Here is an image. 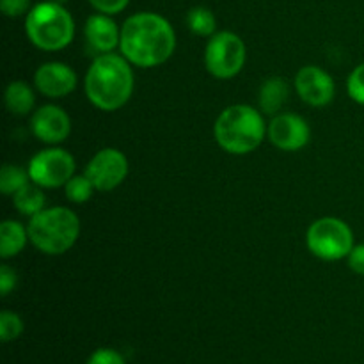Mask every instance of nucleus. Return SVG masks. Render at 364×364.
Wrapping results in <instances>:
<instances>
[{"label": "nucleus", "mask_w": 364, "mask_h": 364, "mask_svg": "<svg viewBox=\"0 0 364 364\" xmlns=\"http://www.w3.org/2000/svg\"><path fill=\"white\" fill-rule=\"evenodd\" d=\"M31 130L38 141L57 146L71 134V119L64 109L57 105H43L31 117Z\"/></svg>", "instance_id": "obj_11"}, {"label": "nucleus", "mask_w": 364, "mask_h": 364, "mask_svg": "<svg viewBox=\"0 0 364 364\" xmlns=\"http://www.w3.org/2000/svg\"><path fill=\"white\" fill-rule=\"evenodd\" d=\"M295 89L302 102L311 107H323L333 102L336 85L333 77L320 66H304L295 75Z\"/></svg>", "instance_id": "obj_12"}, {"label": "nucleus", "mask_w": 364, "mask_h": 364, "mask_svg": "<svg viewBox=\"0 0 364 364\" xmlns=\"http://www.w3.org/2000/svg\"><path fill=\"white\" fill-rule=\"evenodd\" d=\"M87 364H127L124 358L114 348H98L87 359Z\"/></svg>", "instance_id": "obj_24"}, {"label": "nucleus", "mask_w": 364, "mask_h": 364, "mask_svg": "<svg viewBox=\"0 0 364 364\" xmlns=\"http://www.w3.org/2000/svg\"><path fill=\"white\" fill-rule=\"evenodd\" d=\"M50 2H55V4H63V6H64V4H66V2H68V0H50Z\"/></svg>", "instance_id": "obj_29"}, {"label": "nucleus", "mask_w": 364, "mask_h": 364, "mask_svg": "<svg viewBox=\"0 0 364 364\" xmlns=\"http://www.w3.org/2000/svg\"><path fill=\"white\" fill-rule=\"evenodd\" d=\"M31 181L43 188L64 187L75 176V159L63 148L38 151L28 162Z\"/></svg>", "instance_id": "obj_8"}, {"label": "nucleus", "mask_w": 364, "mask_h": 364, "mask_svg": "<svg viewBox=\"0 0 364 364\" xmlns=\"http://www.w3.org/2000/svg\"><path fill=\"white\" fill-rule=\"evenodd\" d=\"M25 34L36 48L57 52L73 41V16L63 4L50 0L36 4L25 18Z\"/></svg>", "instance_id": "obj_5"}, {"label": "nucleus", "mask_w": 364, "mask_h": 364, "mask_svg": "<svg viewBox=\"0 0 364 364\" xmlns=\"http://www.w3.org/2000/svg\"><path fill=\"white\" fill-rule=\"evenodd\" d=\"M288 84L281 77H270L259 87V109L263 114L276 116L288 100Z\"/></svg>", "instance_id": "obj_16"}, {"label": "nucleus", "mask_w": 364, "mask_h": 364, "mask_svg": "<svg viewBox=\"0 0 364 364\" xmlns=\"http://www.w3.org/2000/svg\"><path fill=\"white\" fill-rule=\"evenodd\" d=\"M95 185L89 180L85 174L80 176H73L66 185H64V192H66L68 201L75 203V205H82V203H87L89 199L95 194Z\"/></svg>", "instance_id": "obj_21"}, {"label": "nucleus", "mask_w": 364, "mask_h": 364, "mask_svg": "<svg viewBox=\"0 0 364 364\" xmlns=\"http://www.w3.org/2000/svg\"><path fill=\"white\" fill-rule=\"evenodd\" d=\"M91 6L95 7L98 13L103 14H117L124 11L130 0H89Z\"/></svg>", "instance_id": "obj_26"}, {"label": "nucleus", "mask_w": 364, "mask_h": 364, "mask_svg": "<svg viewBox=\"0 0 364 364\" xmlns=\"http://www.w3.org/2000/svg\"><path fill=\"white\" fill-rule=\"evenodd\" d=\"M347 92L355 103L364 105V63L355 66L347 78Z\"/></svg>", "instance_id": "obj_23"}, {"label": "nucleus", "mask_w": 364, "mask_h": 364, "mask_svg": "<svg viewBox=\"0 0 364 364\" xmlns=\"http://www.w3.org/2000/svg\"><path fill=\"white\" fill-rule=\"evenodd\" d=\"M34 85L46 98H66L77 87V73L64 63H45L36 70Z\"/></svg>", "instance_id": "obj_13"}, {"label": "nucleus", "mask_w": 364, "mask_h": 364, "mask_svg": "<svg viewBox=\"0 0 364 364\" xmlns=\"http://www.w3.org/2000/svg\"><path fill=\"white\" fill-rule=\"evenodd\" d=\"M85 43L95 55L112 53L121 41V28H117L116 21L110 14H91L84 27Z\"/></svg>", "instance_id": "obj_14"}, {"label": "nucleus", "mask_w": 364, "mask_h": 364, "mask_svg": "<svg viewBox=\"0 0 364 364\" xmlns=\"http://www.w3.org/2000/svg\"><path fill=\"white\" fill-rule=\"evenodd\" d=\"M247 48L240 36L235 32H215L205 48V66L212 77L219 80L233 78L244 70Z\"/></svg>", "instance_id": "obj_7"}, {"label": "nucleus", "mask_w": 364, "mask_h": 364, "mask_svg": "<svg viewBox=\"0 0 364 364\" xmlns=\"http://www.w3.org/2000/svg\"><path fill=\"white\" fill-rule=\"evenodd\" d=\"M267 137L281 151H299L311 137V130L304 117L291 112L276 114L267 130Z\"/></svg>", "instance_id": "obj_10"}, {"label": "nucleus", "mask_w": 364, "mask_h": 364, "mask_svg": "<svg viewBox=\"0 0 364 364\" xmlns=\"http://www.w3.org/2000/svg\"><path fill=\"white\" fill-rule=\"evenodd\" d=\"M16 279V272H14L9 265H6V263L0 265V295H2V297H6V295H9L11 291L14 290Z\"/></svg>", "instance_id": "obj_27"}, {"label": "nucleus", "mask_w": 364, "mask_h": 364, "mask_svg": "<svg viewBox=\"0 0 364 364\" xmlns=\"http://www.w3.org/2000/svg\"><path fill=\"white\" fill-rule=\"evenodd\" d=\"M27 230L28 240L38 251L48 256H59L77 244L80 220L77 213L66 206H53L31 217Z\"/></svg>", "instance_id": "obj_4"}, {"label": "nucleus", "mask_w": 364, "mask_h": 364, "mask_svg": "<svg viewBox=\"0 0 364 364\" xmlns=\"http://www.w3.org/2000/svg\"><path fill=\"white\" fill-rule=\"evenodd\" d=\"M4 102H6L7 110L11 114H14V116H27L34 109L36 96L31 85L25 84L23 80H16L7 85Z\"/></svg>", "instance_id": "obj_17"}, {"label": "nucleus", "mask_w": 364, "mask_h": 364, "mask_svg": "<svg viewBox=\"0 0 364 364\" xmlns=\"http://www.w3.org/2000/svg\"><path fill=\"white\" fill-rule=\"evenodd\" d=\"M174 48H176L174 28L160 14H132L121 27V55L134 66H160L173 57Z\"/></svg>", "instance_id": "obj_1"}, {"label": "nucleus", "mask_w": 364, "mask_h": 364, "mask_svg": "<svg viewBox=\"0 0 364 364\" xmlns=\"http://www.w3.org/2000/svg\"><path fill=\"white\" fill-rule=\"evenodd\" d=\"M132 64L117 53L96 55L85 73V96L96 109L114 112L128 103L134 95Z\"/></svg>", "instance_id": "obj_2"}, {"label": "nucleus", "mask_w": 364, "mask_h": 364, "mask_svg": "<svg viewBox=\"0 0 364 364\" xmlns=\"http://www.w3.org/2000/svg\"><path fill=\"white\" fill-rule=\"evenodd\" d=\"M84 174L92 181L96 191H114L128 176V159L119 149L103 148L89 160Z\"/></svg>", "instance_id": "obj_9"}, {"label": "nucleus", "mask_w": 364, "mask_h": 364, "mask_svg": "<svg viewBox=\"0 0 364 364\" xmlns=\"http://www.w3.org/2000/svg\"><path fill=\"white\" fill-rule=\"evenodd\" d=\"M21 333H23V322H21V318L16 313H0V340L4 343H9V341L16 340Z\"/></svg>", "instance_id": "obj_22"}, {"label": "nucleus", "mask_w": 364, "mask_h": 364, "mask_svg": "<svg viewBox=\"0 0 364 364\" xmlns=\"http://www.w3.org/2000/svg\"><path fill=\"white\" fill-rule=\"evenodd\" d=\"M28 180H31L28 171L21 169L20 166L6 164L0 171V191L6 196H14L21 187L28 183Z\"/></svg>", "instance_id": "obj_20"}, {"label": "nucleus", "mask_w": 364, "mask_h": 364, "mask_svg": "<svg viewBox=\"0 0 364 364\" xmlns=\"http://www.w3.org/2000/svg\"><path fill=\"white\" fill-rule=\"evenodd\" d=\"M269 124L255 107L237 103L226 107L213 124V135L220 148L231 155H247L259 148Z\"/></svg>", "instance_id": "obj_3"}, {"label": "nucleus", "mask_w": 364, "mask_h": 364, "mask_svg": "<svg viewBox=\"0 0 364 364\" xmlns=\"http://www.w3.org/2000/svg\"><path fill=\"white\" fill-rule=\"evenodd\" d=\"M28 240V230L18 220H4L0 224V256L2 259L14 258L25 249Z\"/></svg>", "instance_id": "obj_15"}, {"label": "nucleus", "mask_w": 364, "mask_h": 364, "mask_svg": "<svg viewBox=\"0 0 364 364\" xmlns=\"http://www.w3.org/2000/svg\"><path fill=\"white\" fill-rule=\"evenodd\" d=\"M187 25L196 36H201V38H212L215 34L217 21L213 16L212 11L208 7H192L187 13Z\"/></svg>", "instance_id": "obj_19"}, {"label": "nucleus", "mask_w": 364, "mask_h": 364, "mask_svg": "<svg viewBox=\"0 0 364 364\" xmlns=\"http://www.w3.org/2000/svg\"><path fill=\"white\" fill-rule=\"evenodd\" d=\"M306 245L313 256L323 262H340L348 258L354 249V233L345 220L322 217L308 228Z\"/></svg>", "instance_id": "obj_6"}, {"label": "nucleus", "mask_w": 364, "mask_h": 364, "mask_svg": "<svg viewBox=\"0 0 364 364\" xmlns=\"http://www.w3.org/2000/svg\"><path fill=\"white\" fill-rule=\"evenodd\" d=\"M0 9L6 16L18 18L21 14H27L31 7V0H0Z\"/></svg>", "instance_id": "obj_25"}, {"label": "nucleus", "mask_w": 364, "mask_h": 364, "mask_svg": "<svg viewBox=\"0 0 364 364\" xmlns=\"http://www.w3.org/2000/svg\"><path fill=\"white\" fill-rule=\"evenodd\" d=\"M347 262L352 272L364 276V244L354 245V249H352L350 255H348Z\"/></svg>", "instance_id": "obj_28"}, {"label": "nucleus", "mask_w": 364, "mask_h": 364, "mask_svg": "<svg viewBox=\"0 0 364 364\" xmlns=\"http://www.w3.org/2000/svg\"><path fill=\"white\" fill-rule=\"evenodd\" d=\"M41 188L43 187L36 185L34 181H32V183L28 181L25 187H21L20 191L13 196L14 208L25 217H34L38 215L39 212H43L46 205V199Z\"/></svg>", "instance_id": "obj_18"}]
</instances>
